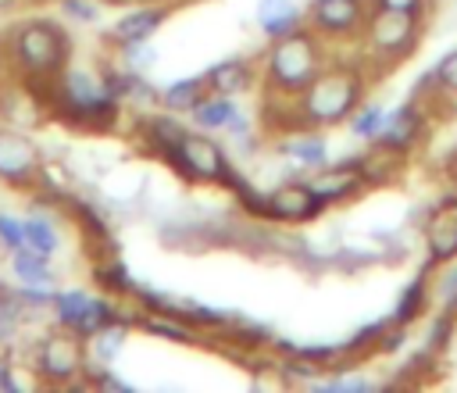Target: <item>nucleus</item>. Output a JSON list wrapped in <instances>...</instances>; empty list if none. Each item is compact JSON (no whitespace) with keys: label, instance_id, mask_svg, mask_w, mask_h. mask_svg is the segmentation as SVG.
<instances>
[{"label":"nucleus","instance_id":"obj_1","mask_svg":"<svg viewBox=\"0 0 457 393\" xmlns=\"http://www.w3.org/2000/svg\"><path fill=\"white\" fill-rule=\"evenodd\" d=\"M364 93H368L364 68L350 61H328L296 100H286L289 104L286 129H321V132L336 129L364 104Z\"/></svg>","mask_w":457,"mask_h":393},{"label":"nucleus","instance_id":"obj_2","mask_svg":"<svg viewBox=\"0 0 457 393\" xmlns=\"http://www.w3.org/2000/svg\"><path fill=\"white\" fill-rule=\"evenodd\" d=\"M50 111L75 125V129H114L121 118V100L111 93L104 68H86V64H64V71L57 79H50V93H46Z\"/></svg>","mask_w":457,"mask_h":393},{"label":"nucleus","instance_id":"obj_3","mask_svg":"<svg viewBox=\"0 0 457 393\" xmlns=\"http://www.w3.org/2000/svg\"><path fill=\"white\" fill-rule=\"evenodd\" d=\"M325 46L328 43L307 25L289 32V36L271 39V46L264 50V61H261L264 96L268 100H296L314 82V75L328 64Z\"/></svg>","mask_w":457,"mask_h":393},{"label":"nucleus","instance_id":"obj_4","mask_svg":"<svg viewBox=\"0 0 457 393\" xmlns=\"http://www.w3.org/2000/svg\"><path fill=\"white\" fill-rule=\"evenodd\" d=\"M0 46H4V57L29 82H50L71 61V36L54 18H25L11 25Z\"/></svg>","mask_w":457,"mask_h":393},{"label":"nucleus","instance_id":"obj_5","mask_svg":"<svg viewBox=\"0 0 457 393\" xmlns=\"http://www.w3.org/2000/svg\"><path fill=\"white\" fill-rule=\"evenodd\" d=\"M161 161H164L175 175H182L186 182H193V186H225L228 175L236 171L228 150H225L211 132L193 129V125L182 132V139H179Z\"/></svg>","mask_w":457,"mask_h":393},{"label":"nucleus","instance_id":"obj_6","mask_svg":"<svg viewBox=\"0 0 457 393\" xmlns=\"http://www.w3.org/2000/svg\"><path fill=\"white\" fill-rule=\"evenodd\" d=\"M361 39L368 46V57L393 68L407 61L421 43V14L414 11H393V7H371L361 29Z\"/></svg>","mask_w":457,"mask_h":393},{"label":"nucleus","instance_id":"obj_7","mask_svg":"<svg viewBox=\"0 0 457 393\" xmlns=\"http://www.w3.org/2000/svg\"><path fill=\"white\" fill-rule=\"evenodd\" d=\"M86 368H89V347L79 332L54 325L50 332H43L32 347V372L43 386H71V382H86Z\"/></svg>","mask_w":457,"mask_h":393},{"label":"nucleus","instance_id":"obj_8","mask_svg":"<svg viewBox=\"0 0 457 393\" xmlns=\"http://www.w3.org/2000/svg\"><path fill=\"white\" fill-rule=\"evenodd\" d=\"M50 314H54V325L71 329V332H79L82 339H89L93 332H100L104 325H111V322H118V318H125V322L136 325V314H139V311L129 314L118 297H111V293H89V289L71 286V289H57V293H54Z\"/></svg>","mask_w":457,"mask_h":393},{"label":"nucleus","instance_id":"obj_9","mask_svg":"<svg viewBox=\"0 0 457 393\" xmlns=\"http://www.w3.org/2000/svg\"><path fill=\"white\" fill-rule=\"evenodd\" d=\"M46 161L39 143L21 129V125H0V186L36 193L43 182Z\"/></svg>","mask_w":457,"mask_h":393},{"label":"nucleus","instance_id":"obj_10","mask_svg":"<svg viewBox=\"0 0 457 393\" xmlns=\"http://www.w3.org/2000/svg\"><path fill=\"white\" fill-rule=\"evenodd\" d=\"M325 214V204L314 196L307 179H286L271 189H264L261 218L257 222H275V225H303Z\"/></svg>","mask_w":457,"mask_h":393},{"label":"nucleus","instance_id":"obj_11","mask_svg":"<svg viewBox=\"0 0 457 393\" xmlns=\"http://www.w3.org/2000/svg\"><path fill=\"white\" fill-rule=\"evenodd\" d=\"M371 4L368 0H311L307 7V29H314L325 43L357 39L364 29Z\"/></svg>","mask_w":457,"mask_h":393},{"label":"nucleus","instance_id":"obj_12","mask_svg":"<svg viewBox=\"0 0 457 393\" xmlns=\"http://www.w3.org/2000/svg\"><path fill=\"white\" fill-rule=\"evenodd\" d=\"M307 186L314 189V196L328 207L336 204H346L353 196H361L368 189V179H364V168H361V157H346V161H328L314 171H307Z\"/></svg>","mask_w":457,"mask_h":393},{"label":"nucleus","instance_id":"obj_13","mask_svg":"<svg viewBox=\"0 0 457 393\" xmlns=\"http://www.w3.org/2000/svg\"><path fill=\"white\" fill-rule=\"evenodd\" d=\"M425 261L432 268L457 264V196L439 200L425 222Z\"/></svg>","mask_w":457,"mask_h":393},{"label":"nucleus","instance_id":"obj_14","mask_svg":"<svg viewBox=\"0 0 457 393\" xmlns=\"http://www.w3.org/2000/svg\"><path fill=\"white\" fill-rule=\"evenodd\" d=\"M425 125H428V118H425V107H418L414 100H407V104H400V107H393L389 114H386V125H382V132H378V146H386V150H393V154H411L421 139H425Z\"/></svg>","mask_w":457,"mask_h":393},{"label":"nucleus","instance_id":"obj_15","mask_svg":"<svg viewBox=\"0 0 457 393\" xmlns=\"http://www.w3.org/2000/svg\"><path fill=\"white\" fill-rule=\"evenodd\" d=\"M171 7L168 4H136L129 11H121L111 29H107V43L114 46H125V43H143V39H154L157 29L168 21Z\"/></svg>","mask_w":457,"mask_h":393},{"label":"nucleus","instance_id":"obj_16","mask_svg":"<svg viewBox=\"0 0 457 393\" xmlns=\"http://www.w3.org/2000/svg\"><path fill=\"white\" fill-rule=\"evenodd\" d=\"M275 154L286 157L296 171H314L332 161V146L321 129H289L282 139H275Z\"/></svg>","mask_w":457,"mask_h":393},{"label":"nucleus","instance_id":"obj_17","mask_svg":"<svg viewBox=\"0 0 457 393\" xmlns=\"http://www.w3.org/2000/svg\"><path fill=\"white\" fill-rule=\"evenodd\" d=\"M204 75H207V89H211V93H225V96L250 93L253 82L261 79V71L253 68L250 57H225V61L211 64Z\"/></svg>","mask_w":457,"mask_h":393},{"label":"nucleus","instance_id":"obj_18","mask_svg":"<svg viewBox=\"0 0 457 393\" xmlns=\"http://www.w3.org/2000/svg\"><path fill=\"white\" fill-rule=\"evenodd\" d=\"M139 139H143V146L154 154V157H164L179 139H182V132L189 129L179 114H171V111H150V114H143L139 118Z\"/></svg>","mask_w":457,"mask_h":393},{"label":"nucleus","instance_id":"obj_19","mask_svg":"<svg viewBox=\"0 0 457 393\" xmlns=\"http://www.w3.org/2000/svg\"><path fill=\"white\" fill-rule=\"evenodd\" d=\"M253 18H257V29H261V36H264L268 43L307 25V14L300 11L296 0H257Z\"/></svg>","mask_w":457,"mask_h":393},{"label":"nucleus","instance_id":"obj_20","mask_svg":"<svg viewBox=\"0 0 457 393\" xmlns=\"http://www.w3.org/2000/svg\"><path fill=\"white\" fill-rule=\"evenodd\" d=\"M432 264L425 261V268L418 272V275H411L407 279V286L400 289V297H396V304H393V311H389V322H396V325H414L425 311H428V304H432Z\"/></svg>","mask_w":457,"mask_h":393},{"label":"nucleus","instance_id":"obj_21","mask_svg":"<svg viewBox=\"0 0 457 393\" xmlns=\"http://www.w3.org/2000/svg\"><path fill=\"white\" fill-rule=\"evenodd\" d=\"M50 200L57 196H43V200H32V211L25 214V247L43 254V257H54L61 250V229L54 222V214L46 211Z\"/></svg>","mask_w":457,"mask_h":393},{"label":"nucleus","instance_id":"obj_22","mask_svg":"<svg viewBox=\"0 0 457 393\" xmlns=\"http://www.w3.org/2000/svg\"><path fill=\"white\" fill-rule=\"evenodd\" d=\"M136 329H143V332L154 336V339L179 343V347H196V343H200L196 325L186 322V318H179V314H168V311H143V307H139Z\"/></svg>","mask_w":457,"mask_h":393},{"label":"nucleus","instance_id":"obj_23","mask_svg":"<svg viewBox=\"0 0 457 393\" xmlns=\"http://www.w3.org/2000/svg\"><path fill=\"white\" fill-rule=\"evenodd\" d=\"M243 114V107L236 104V96H225V93H204L200 104L189 111V121L193 129H204V132H228V125Z\"/></svg>","mask_w":457,"mask_h":393},{"label":"nucleus","instance_id":"obj_24","mask_svg":"<svg viewBox=\"0 0 457 393\" xmlns=\"http://www.w3.org/2000/svg\"><path fill=\"white\" fill-rule=\"evenodd\" d=\"M7 268L14 275L18 286H57V272H54V257H43L29 247L11 250L7 254Z\"/></svg>","mask_w":457,"mask_h":393},{"label":"nucleus","instance_id":"obj_25","mask_svg":"<svg viewBox=\"0 0 457 393\" xmlns=\"http://www.w3.org/2000/svg\"><path fill=\"white\" fill-rule=\"evenodd\" d=\"M129 332H132V322H125V318H118V322L104 325L100 332H93V336L86 339V347H89V364H114V361L121 357V350L129 347Z\"/></svg>","mask_w":457,"mask_h":393},{"label":"nucleus","instance_id":"obj_26","mask_svg":"<svg viewBox=\"0 0 457 393\" xmlns=\"http://www.w3.org/2000/svg\"><path fill=\"white\" fill-rule=\"evenodd\" d=\"M207 93V75H182V79H171L168 86H161V107L171 111V114H189L200 96Z\"/></svg>","mask_w":457,"mask_h":393},{"label":"nucleus","instance_id":"obj_27","mask_svg":"<svg viewBox=\"0 0 457 393\" xmlns=\"http://www.w3.org/2000/svg\"><path fill=\"white\" fill-rule=\"evenodd\" d=\"M93 279H96V286L104 289V293H111V297H132L136 293V275L125 268V261H118V257H104L96 268H93Z\"/></svg>","mask_w":457,"mask_h":393},{"label":"nucleus","instance_id":"obj_28","mask_svg":"<svg viewBox=\"0 0 457 393\" xmlns=\"http://www.w3.org/2000/svg\"><path fill=\"white\" fill-rule=\"evenodd\" d=\"M386 104H378V100H364L350 118H346V129H350V136L353 139H361V143H375L378 139V132H382V125H386Z\"/></svg>","mask_w":457,"mask_h":393},{"label":"nucleus","instance_id":"obj_29","mask_svg":"<svg viewBox=\"0 0 457 393\" xmlns=\"http://www.w3.org/2000/svg\"><path fill=\"white\" fill-rule=\"evenodd\" d=\"M21 318H25V307H21V300L14 297V286L0 282V347H7V343L18 336Z\"/></svg>","mask_w":457,"mask_h":393},{"label":"nucleus","instance_id":"obj_30","mask_svg":"<svg viewBox=\"0 0 457 393\" xmlns=\"http://www.w3.org/2000/svg\"><path fill=\"white\" fill-rule=\"evenodd\" d=\"M311 389H325V393H364V389H375V379L371 375H361V372H339L332 368L328 379H314Z\"/></svg>","mask_w":457,"mask_h":393},{"label":"nucleus","instance_id":"obj_31","mask_svg":"<svg viewBox=\"0 0 457 393\" xmlns=\"http://www.w3.org/2000/svg\"><path fill=\"white\" fill-rule=\"evenodd\" d=\"M118 61H121L125 68H132V71L150 75V71L157 68L161 54H157V46H154L150 39H143V43H125V46H118Z\"/></svg>","mask_w":457,"mask_h":393},{"label":"nucleus","instance_id":"obj_32","mask_svg":"<svg viewBox=\"0 0 457 393\" xmlns=\"http://www.w3.org/2000/svg\"><path fill=\"white\" fill-rule=\"evenodd\" d=\"M425 79L432 82V89H436V93H443V96H457V46H453V50H446Z\"/></svg>","mask_w":457,"mask_h":393},{"label":"nucleus","instance_id":"obj_33","mask_svg":"<svg viewBox=\"0 0 457 393\" xmlns=\"http://www.w3.org/2000/svg\"><path fill=\"white\" fill-rule=\"evenodd\" d=\"M457 332V318L450 314V311H436L432 314V322H428V339H425V354L432 357V354H439V350H446L450 347V336Z\"/></svg>","mask_w":457,"mask_h":393},{"label":"nucleus","instance_id":"obj_34","mask_svg":"<svg viewBox=\"0 0 457 393\" xmlns=\"http://www.w3.org/2000/svg\"><path fill=\"white\" fill-rule=\"evenodd\" d=\"M57 11L71 25H96L104 18V0H57Z\"/></svg>","mask_w":457,"mask_h":393},{"label":"nucleus","instance_id":"obj_35","mask_svg":"<svg viewBox=\"0 0 457 393\" xmlns=\"http://www.w3.org/2000/svg\"><path fill=\"white\" fill-rule=\"evenodd\" d=\"M0 247H4V254L25 247V214L0 211Z\"/></svg>","mask_w":457,"mask_h":393},{"label":"nucleus","instance_id":"obj_36","mask_svg":"<svg viewBox=\"0 0 457 393\" xmlns=\"http://www.w3.org/2000/svg\"><path fill=\"white\" fill-rule=\"evenodd\" d=\"M432 297L439 300L443 311H450V314L457 318V268L446 264V272H443V275L436 279V286H432Z\"/></svg>","mask_w":457,"mask_h":393},{"label":"nucleus","instance_id":"obj_37","mask_svg":"<svg viewBox=\"0 0 457 393\" xmlns=\"http://www.w3.org/2000/svg\"><path fill=\"white\" fill-rule=\"evenodd\" d=\"M368 4L371 7H393V11H414V14H421L428 0H368Z\"/></svg>","mask_w":457,"mask_h":393},{"label":"nucleus","instance_id":"obj_38","mask_svg":"<svg viewBox=\"0 0 457 393\" xmlns=\"http://www.w3.org/2000/svg\"><path fill=\"white\" fill-rule=\"evenodd\" d=\"M14 4H21V0H0V14H4V11H11Z\"/></svg>","mask_w":457,"mask_h":393},{"label":"nucleus","instance_id":"obj_39","mask_svg":"<svg viewBox=\"0 0 457 393\" xmlns=\"http://www.w3.org/2000/svg\"><path fill=\"white\" fill-rule=\"evenodd\" d=\"M0 54H4V46H0Z\"/></svg>","mask_w":457,"mask_h":393}]
</instances>
